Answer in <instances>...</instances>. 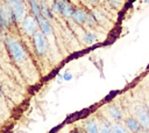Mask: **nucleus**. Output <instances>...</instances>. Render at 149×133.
I'll list each match as a JSON object with an SVG mask.
<instances>
[{
  "instance_id": "f257e3e1",
  "label": "nucleus",
  "mask_w": 149,
  "mask_h": 133,
  "mask_svg": "<svg viewBox=\"0 0 149 133\" xmlns=\"http://www.w3.org/2000/svg\"><path fill=\"white\" fill-rule=\"evenodd\" d=\"M5 42H6V46L9 50V52H10L12 57L16 62H22L26 57V51H24L22 44L19 41L14 40V38H6Z\"/></svg>"
},
{
  "instance_id": "f03ea898",
  "label": "nucleus",
  "mask_w": 149,
  "mask_h": 133,
  "mask_svg": "<svg viewBox=\"0 0 149 133\" xmlns=\"http://www.w3.org/2000/svg\"><path fill=\"white\" fill-rule=\"evenodd\" d=\"M33 41H34V47H35L36 54L40 56L44 55V52L47 51V48H48L45 34L42 30H36L33 34Z\"/></svg>"
},
{
  "instance_id": "7ed1b4c3",
  "label": "nucleus",
  "mask_w": 149,
  "mask_h": 133,
  "mask_svg": "<svg viewBox=\"0 0 149 133\" xmlns=\"http://www.w3.org/2000/svg\"><path fill=\"white\" fill-rule=\"evenodd\" d=\"M36 23H37V20L35 18H33L31 15L24 16L23 21H22V28L26 32V34L33 35L36 32Z\"/></svg>"
},
{
  "instance_id": "20e7f679",
  "label": "nucleus",
  "mask_w": 149,
  "mask_h": 133,
  "mask_svg": "<svg viewBox=\"0 0 149 133\" xmlns=\"http://www.w3.org/2000/svg\"><path fill=\"white\" fill-rule=\"evenodd\" d=\"M13 9V14H14V20L15 21H21L24 16V6L22 4V0H13L12 2H9Z\"/></svg>"
},
{
  "instance_id": "39448f33",
  "label": "nucleus",
  "mask_w": 149,
  "mask_h": 133,
  "mask_svg": "<svg viewBox=\"0 0 149 133\" xmlns=\"http://www.w3.org/2000/svg\"><path fill=\"white\" fill-rule=\"evenodd\" d=\"M57 4H58V7H59V13L65 16V18H71L74 9L72 7V5L68 1V0H55Z\"/></svg>"
},
{
  "instance_id": "423d86ee",
  "label": "nucleus",
  "mask_w": 149,
  "mask_h": 133,
  "mask_svg": "<svg viewBox=\"0 0 149 133\" xmlns=\"http://www.w3.org/2000/svg\"><path fill=\"white\" fill-rule=\"evenodd\" d=\"M126 127L130 132H142L144 130V127L141 125L139 119L134 118V117H129L126 119Z\"/></svg>"
},
{
  "instance_id": "0eeeda50",
  "label": "nucleus",
  "mask_w": 149,
  "mask_h": 133,
  "mask_svg": "<svg viewBox=\"0 0 149 133\" xmlns=\"http://www.w3.org/2000/svg\"><path fill=\"white\" fill-rule=\"evenodd\" d=\"M136 117L143 127L149 128V112L146 107H137L136 108Z\"/></svg>"
},
{
  "instance_id": "6e6552de",
  "label": "nucleus",
  "mask_w": 149,
  "mask_h": 133,
  "mask_svg": "<svg viewBox=\"0 0 149 133\" xmlns=\"http://www.w3.org/2000/svg\"><path fill=\"white\" fill-rule=\"evenodd\" d=\"M71 18L73 19L74 22H77V23L80 24V23H84L87 20V14L83 9H74V12H73V14H72Z\"/></svg>"
},
{
  "instance_id": "1a4fd4ad",
  "label": "nucleus",
  "mask_w": 149,
  "mask_h": 133,
  "mask_svg": "<svg viewBox=\"0 0 149 133\" xmlns=\"http://www.w3.org/2000/svg\"><path fill=\"white\" fill-rule=\"evenodd\" d=\"M37 22H38V24H40V27H41V30H42L47 36H49V35L52 34V28H51V24L49 23L48 19L41 18Z\"/></svg>"
},
{
  "instance_id": "9d476101",
  "label": "nucleus",
  "mask_w": 149,
  "mask_h": 133,
  "mask_svg": "<svg viewBox=\"0 0 149 133\" xmlns=\"http://www.w3.org/2000/svg\"><path fill=\"white\" fill-rule=\"evenodd\" d=\"M84 128H85V131L88 132V133H98V132H99V125H98L97 121L93 120V119L86 120L85 124H84Z\"/></svg>"
},
{
  "instance_id": "9b49d317",
  "label": "nucleus",
  "mask_w": 149,
  "mask_h": 133,
  "mask_svg": "<svg viewBox=\"0 0 149 133\" xmlns=\"http://www.w3.org/2000/svg\"><path fill=\"white\" fill-rule=\"evenodd\" d=\"M29 4H30V8H31L34 18L38 21L41 18H43L42 14H41V6H40V4L37 2V0H29Z\"/></svg>"
},
{
  "instance_id": "f8f14e48",
  "label": "nucleus",
  "mask_w": 149,
  "mask_h": 133,
  "mask_svg": "<svg viewBox=\"0 0 149 133\" xmlns=\"http://www.w3.org/2000/svg\"><path fill=\"white\" fill-rule=\"evenodd\" d=\"M108 112H109V116H111L112 119H114V120H116V121H119V120L122 119V112L120 111V108H119L118 106L111 105V106L108 107Z\"/></svg>"
},
{
  "instance_id": "ddd939ff",
  "label": "nucleus",
  "mask_w": 149,
  "mask_h": 133,
  "mask_svg": "<svg viewBox=\"0 0 149 133\" xmlns=\"http://www.w3.org/2000/svg\"><path fill=\"white\" fill-rule=\"evenodd\" d=\"M99 127H100L99 128V132H102V133H108L112 130V125H111V123L107 119H102Z\"/></svg>"
},
{
  "instance_id": "4468645a",
  "label": "nucleus",
  "mask_w": 149,
  "mask_h": 133,
  "mask_svg": "<svg viewBox=\"0 0 149 133\" xmlns=\"http://www.w3.org/2000/svg\"><path fill=\"white\" fill-rule=\"evenodd\" d=\"M0 27L1 28H7L8 27V18L5 13V10L0 7Z\"/></svg>"
},
{
  "instance_id": "2eb2a0df",
  "label": "nucleus",
  "mask_w": 149,
  "mask_h": 133,
  "mask_svg": "<svg viewBox=\"0 0 149 133\" xmlns=\"http://www.w3.org/2000/svg\"><path fill=\"white\" fill-rule=\"evenodd\" d=\"M41 14H42V16L43 18H45V19H52V14H51V12H50V9L47 7V5L44 4V2H42L41 5Z\"/></svg>"
},
{
  "instance_id": "dca6fc26",
  "label": "nucleus",
  "mask_w": 149,
  "mask_h": 133,
  "mask_svg": "<svg viewBox=\"0 0 149 133\" xmlns=\"http://www.w3.org/2000/svg\"><path fill=\"white\" fill-rule=\"evenodd\" d=\"M84 41H85L87 44H92V43H94V42L97 41V36H95L93 33L87 32V33H85V35H84Z\"/></svg>"
},
{
  "instance_id": "f3484780",
  "label": "nucleus",
  "mask_w": 149,
  "mask_h": 133,
  "mask_svg": "<svg viewBox=\"0 0 149 133\" xmlns=\"http://www.w3.org/2000/svg\"><path fill=\"white\" fill-rule=\"evenodd\" d=\"M127 131H128V128L123 127L121 124H114V125H112V130H111V132H113V133H126Z\"/></svg>"
},
{
  "instance_id": "a211bd4d",
  "label": "nucleus",
  "mask_w": 149,
  "mask_h": 133,
  "mask_svg": "<svg viewBox=\"0 0 149 133\" xmlns=\"http://www.w3.org/2000/svg\"><path fill=\"white\" fill-rule=\"evenodd\" d=\"M108 2L113 8H119L123 4V0H108Z\"/></svg>"
},
{
  "instance_id": "6ab92c4d",
  "label": "nucleus",
  "mask_w": 149,
  "mask_h": 133,
  "mask_svg": "<svg viewBox=\"0 0 149 133\" xmlns=\"http://www.w3.org/2000/svg\"><path fill=\"white\" fill-rule=\"evenodd\" d=\"M51 9H52V12L59 13V7H58V4H57L56 1H54V4H52V7H51Z\"/></svg>"
},
{
  "instance_id": "aec40b11",
  "label": "nucleus",
  "mask_w": 149,
  "mask_h": 133,
  "mask_svg": "<svg viewBox=\"0 0 149 133\" xmlns=\"http://www.w3.org/2000/svg\"><path fill=\"white\" fill-rule=\"evenodd\" d=\"M63 79L69 82V80H71V79H72V75H71L70 72H65V74L63 75Z\"/></svg>"
},
{
  "instance_id": "412c9836",
  "label": "nucleus",
  "mask_w": 149,
  "mask_h": 133,
  "mask_svg": "<svg viewBox=\"0 0 149 133\" xmlns=\"http://www.w3.org/2000/svg\"><path fill=\"white\" fill-rule=\"evenodd\" d=\"M87 1H88V2H91V4H97L99 0H87Z\"/></svg>"
},
{
  "instance_id": "4be33fe9",
  "label": "nucleus",
  "mask_w": 149,
  "mask_h": 133,
  "mask_svg": "<svg viewBox=\"0 0 149 133\" xmlns=\"http://www.w3.org/2000/svg\"><path fill=\"white\" fill-rule=\"evenodd\" d=\"M144 2H146V4H149V0H144Z\"/></svg>"
},
{
  "instance_id": "5701e85b",
  "label": "nucleus",
  "mask_w": 149,
  "mask_h": 133,
  "mask_svg": "<svg viewBox=\"0 0 149 133\" xmlns=\"http://www.w3.org/2000/svg\"><path fill=\"white\" fill-rule=\"evenodd\" d=\"M7 1H8V2H12V1H13V0H7Z\"/></svg>"
}]
</instances>
